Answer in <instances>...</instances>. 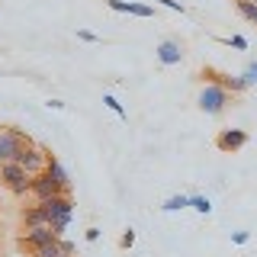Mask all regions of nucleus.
I'll list each match as a JSON object with an SVG mask.
<instances>
[{
	"label": "nucleus",
	"mask_w": 257,
	"mask_h": 257,
	"mask_svg": "<svg viewBox=\"0 0 257 257\" xmlns=\"http://www.w3.org/2000/svg\"><path fill=\"white\" fill-rule=\"evenodd\" d=\"M71 215H74V199H71V193H61V196L42 199V203H36L32 209H26V212H23V219H26V228L48 225V228L61 238L64 228L71 225Z\"/></svg>",
	"instance_id": "f257e3e1"
},
{
	"label": "nucleus",
	"mask_w": 257,
	"mask_h": 257,
	"mask_svg": "<svg viewBox=\"0 0 257 257\" xmlns=\"http://www.w3.org/2000/svg\"><path fill=\"white\" fill-rule=\"evenodd\" d=\"M0 180H4V187L13 190L16 196H26V193L32 190V174L23 164H16V161H10V164H0Z\"/></svg>",
	"instance_id": "f03ea898"
},
{
	"label": "nucleus",
	"mask_w": 257,
	"mask_h": 257,
	"mask_svg": "<svg viewBox=\"0 0 257 257\" xmlns=\"http://www.w3.org/2000/svg\"><path fill=\"white\" fill-rule=\"evenodd\" d=\"M199 109L206 112V116H219V112L228 106V90L219 84H206L203 90H199Z\"/></svg>",
	"instance_id": "7ed1b4c3"
},
{
	"label": "nucleus",
	"mask_w": 257,
	"mask_h": 257,
	"mask_svg": "<svg viewBox=\"0 0 257 257\" xmlns=\"http://www.w3.org/2000/svg\"><path fill=\"white\" fill-rule=\"evenodd\" d=\"M23 145H29V135H23L20 128H0V164L16 161V155L23 151Z\"/></svg>",
	"instance_id": "20e7f679"
},
{
	"label": "nucleus",
	"mask_w": 257,
	"mask_h": 257,
	"mask_svg": "<svg viewBox=\"0 0 257 257\" xmlns=\"http://www.w3.org/2000/svg\"><path fill=\"white\" fill-rule=\"evenodd\" d=\"M48 158H52V155H48L42 145L29 142V145H23V151L16 155V164H23V167H26V171H29L32 177H36V174H42L45 167H48Z\"/></svg>",
	"instance_id": "39448f33"
},
{
	"label": "nucleus",
	"mask_w": 257,
	"mask_h": 257,
	"mask_svg": "<svg viewBox=\"0 0 257 257\" xmlns=\"http://www.w3.org/2000/svg\"><path fill=\"white\" fill-rule=\"evenodd\" d=\"M29 193L36 196V203H42V199L61 196V193H68V190H64V187H61V183L55 180V177L48 174V171H42V174H36V177H32V190H29Z\"/></svg>",
	"instance_id": "423d86ee"
},
{
	"label": "nucleus",
	"mask_w": 257,
	"mask_h": 257,
	"mask_svg": "<svg viewBox=\"0 0 257 257\" xmlns=\"http://www.w3.org/2000/svg\"><path fill=\"white\" fill-rule=\"evenodd\" d=\"M203 77H209V84H219V87H225L228 93H244L247 87V80H244V74H219V71H212V68H206L203 71Z\"/></svg>",
	"instance_id": "0eeeda50"
},
{
	"label": "nucleus",
	"mask_w": 257,
	"mask_h": 257,
	"mask_svg": "<svg viewBox=\"0 0 257 257\" xmlns=\"http://www.w3.org/2000/svg\"><path fill=\"white\" fill-rule=\"evenodd\" d=\"M244 145H247V132H244V128H222V132L215 135V148L225 151V155L241 151Z\"/></svg>",
	"instance_id": "6e6552de"
},
{
	"label": "nucleus",
	"mask_w": 257,
	"mask_h": 257,
	"mask_svg": "<svg viewBox=\"0 0 257 257\" xmlns=\"http://www.w3.org/2000/svg\"><path fill=\"white\" fill-rule=\"evenodd\" d=\"M26 244L32 247V251H42V247H48V244H55L58 241V235H55L48 225H39V228H26Z\"/></svg>",
	"instance_id": "1a4fd4ad"
},
{
	"label": "nucleus",
	"mask_w": 257,
	"mask_h": 257,
	"mask_svg": "<svg viewBox=\"0 0 257 257\" xmlns=\"http://www.w3.org/2000/svg\"><path fill=\"white\" fill-rule=\"evenodd\" d=\"M155 55H158L161 64H167V68L183 61V48H180V42H174V39H164V42L155 48Z\"/></svg>",
	"instance_id": "9d476101"
},
{
	"label": "nucleus",
	"mask_w": 257,
	"mask_h": 257,
	"mask_svg": "<svg viewBox=\"0 0 257 257\" xmlns=\"http://www.w3.org/2000/svg\"><path fill=\"white\" fill-rule=\"evenodd\" d=\"M36 257H74V244H71V241H64V238H58L55 244L36 251Z\"/></svg>",
	"instance_id": "9b49d317"
},
{
	"label": "nucleus",
	"mask_w": 257,
	"mask_h": 257,
	"mask_svg": "<svg viewBox=\"0 0 257 257\" xmlns=\"http://www.w3.org/2000/svg\"><path fill=\"white\" fill-rule=\"evenodd\" d=\"M45 171H48V174H52V177H55V180H58V183H61V187H64V190H71V174H68V171H64V164H61V161H58V158H55V155H52V158H48V167H45Z\"/></svg>",
	"instance_id": "f8f14e48"
},
{
	"label": "nucleus",
	"mask_w": 257,
	"mask_h": 257,
	"mask_svg": "<svg viewBox=\"0 0 257 257\" xmlns=\"http://www.w3.org/2000/svg\"><path fill=\"white\" fill-rule=\"evenodd\" d=\"M164 212H180V209H190V196H183V193H174V196H167L164 203H161Z\"/></svg>",
	"instance_id": "ddd939ff"
},
{
	"label": "nucleus",
	"mask_w": 257,
	"mask_h": 257,
	"mask_svg": "<svg viewBox=\"0 0 257 257\" xmlns=\"http://www.w3.org/2000/svg\"><path fill=\"white\" fill-rule=\"evenodd\" d=\"M235 7H238V13L244 16L251 26H257V4L254 0H235Z\"/></svg>",
	"instance_id": "4468645a"
},
{
	"label": "nucleus",
	"mask_w": 257,
	"mask_h": 257,
	"mask_svg": "<svg viewBox=\"0 0 257 257\" xmlns=\"http://www.w3.org/2000/svg\"><path fill=\"white\" fill-rule=\"evenodd\" d=\"M125 13H132V16H142V20H148V16H155V10H151L148 4H132V0H125Z\"/></svg>",
	"instance_id": "2eb2a0df"
},
{
	"label": "nucleus",
	"mask_w": 257,
	"mask_h": 257,
	"mask_svg": "<svg viewBox=\"0 0 257 257\" xmlns=\"http://www.w3.org/2000/svg\"><path fill=\"white\" fill-rule=\"evenodd\" d=\"M190 209H196L199 215H209L212 212V203H209L206 196H190Z\"/></svg>",
	"instance_id": "dca6fc26"
},
{
	"label": "nucleus",
	"mask_w": 257,
	"mask_h": 257,
	"mask_svg": "<svg viewBox=\"0 0 257 257\" xmlns=\"http://www.w3.org/2000/svg\"><path fill=\"white\" fill-rule=\"evenodd\" d=\"M103 106H106V109H112V112H116L119 119H125V109H122V103H119V100H116L112 93H106V96H103Z\"/></svg>",
	"instance_id": "f3484780"
},
{
	"label": "nucleus",
	"mask_w": 257,
	"mask_h": 257,
	"mask_svg": "<svg viewBox=\"0 0 257 257\" xmlns=\"http://www.w3.org/2000/svg\"><path fill=\"white\" fill-rule=\"evenodd\" d=\"M132 244H135V231H132V228H125V231H122V238H119V247H122V251H128Z\"/></svg>",
	"instance_id": "a211bd4d"
},
{
	"label": "nucleus",
	"mask_w": 257,
	"mask_h": 257,
	"mask_svg": "<svg viewBox=\"0 0 257 257\" xmlns=\"http://www.w3.org/2000/svg\"><path fill=\"white\" fill-rule=\"evenodd\" d=\"M225 45H231V48H238V52H244V48H247V39H244V36H231V39H225Z\"/></svg>",
	"instance_id": "6ab92c4d"
},
{
	"label": "nucleus",
	"mask_w": 257,
	"mask_h": 257,
	"mask_svg": "<svg viewBox=\"0 0 257 257\" xmlns=\"http://www.w3.org/2000/svg\"><path fill=\"white\" fill-rule=\"evenodd\" d=\"M77 39H80V42H100V36L90 32V29H77Z\"/></svg>",
	"instance_id": "aec40b11"
},
{
	"label": "nucleus",
	"mask_w": 257,
	"mask_h": 257,
	"mask_svg": "<svg viewBox=\"0 0 257 257\" xmlns=\"http://www.w3.org/2000/svg\"><path fill=\"white\" fill-rule=\"evenodd\" d=\"M155 4L167 7V10H177V13H183V4H180V0H155Z\"/></svg>",
	"instance_id": "412c9836"
},
{
	"label": "nucleus",
	"mask_w": 257,
	"mask_h": 257,
	"mask_svg": "<svg viewBox=\"0 0 257 257\" xmlns=\"http://www.w3.org/2000/svg\"><path fill=\"white\" fill-rule=\"evenodd\" d=\"M244 80H247V84H257V61L244 68Z\"/></svg>",
	"instance_id": "4be33fe9"
},
{
	"label": "nucleus",
	"mask_w": 257,
	"mask_h": 257,
	"mask_svg": "<svg viewBox=\"0 0 257 257\" xmlns=\"http://www.w3.org/2000/svg\"><path fill=\"white\" fill-rule=\"evenodd\" d=\"M251 231H231V244H247Z\"/></svg>",
	"instance_id": "5701e85b"
},
{
	"label": "nucleus",
	"mask_w": 257,
	"mask_h": 257,
	"mask_svg": "<svg viewBox=\"0 0 257 257\" xmlns=\"http://www.w3.org/2000/svg\"><path fill=\"white\" fill-rule=\"evenodd\" d=\"M106 7H109V10H116V13H125V0H106Z\"/></svg>",
	"instance_id": "b1692460"
},
{
	"label": "nucleus",
	"mask_w": 257,
	"mask_h": 257,
	"mask_svg": "<svg viewBox=\"0 0 257 257\" xmlns=\"http://www.w3.org/2000/svg\"><path fill=\"white\" fill-rule=\"evenodd\" d=\"M45 106H48V109H64V103H61V100H48Z\"/></svg>",
	"instance_id": "393cba45"
},
{
	"label": "nucleus",
	"mask_w": 257,
	"mask_h": 257,
	"mask_svg": "<svg viewBox=\"0 0 257 257\" xmlns=\"http://www.w3.org/2000/svg\"><path fill=\"white\" fill-rule=\"evenodd\" d=\"M100 238V228H87V241H96Z\"/></svg>",
	"instance_id": "a878e982"
},
{
	"label": "nucleus",
	"mask_w": 257,
	"mask_h": 257,
	"mask_svg": "<svg viewBox=\"0 0 257 257\" xmlns=\"http://www.w3.org/2000/svg\"><path fill=\"white\" fill-rule=\"evenodd\" d=\"M254 4H257V0H254Z\"/></svg>",
	"instance_id": "bb28decb"
}]
</instances>
